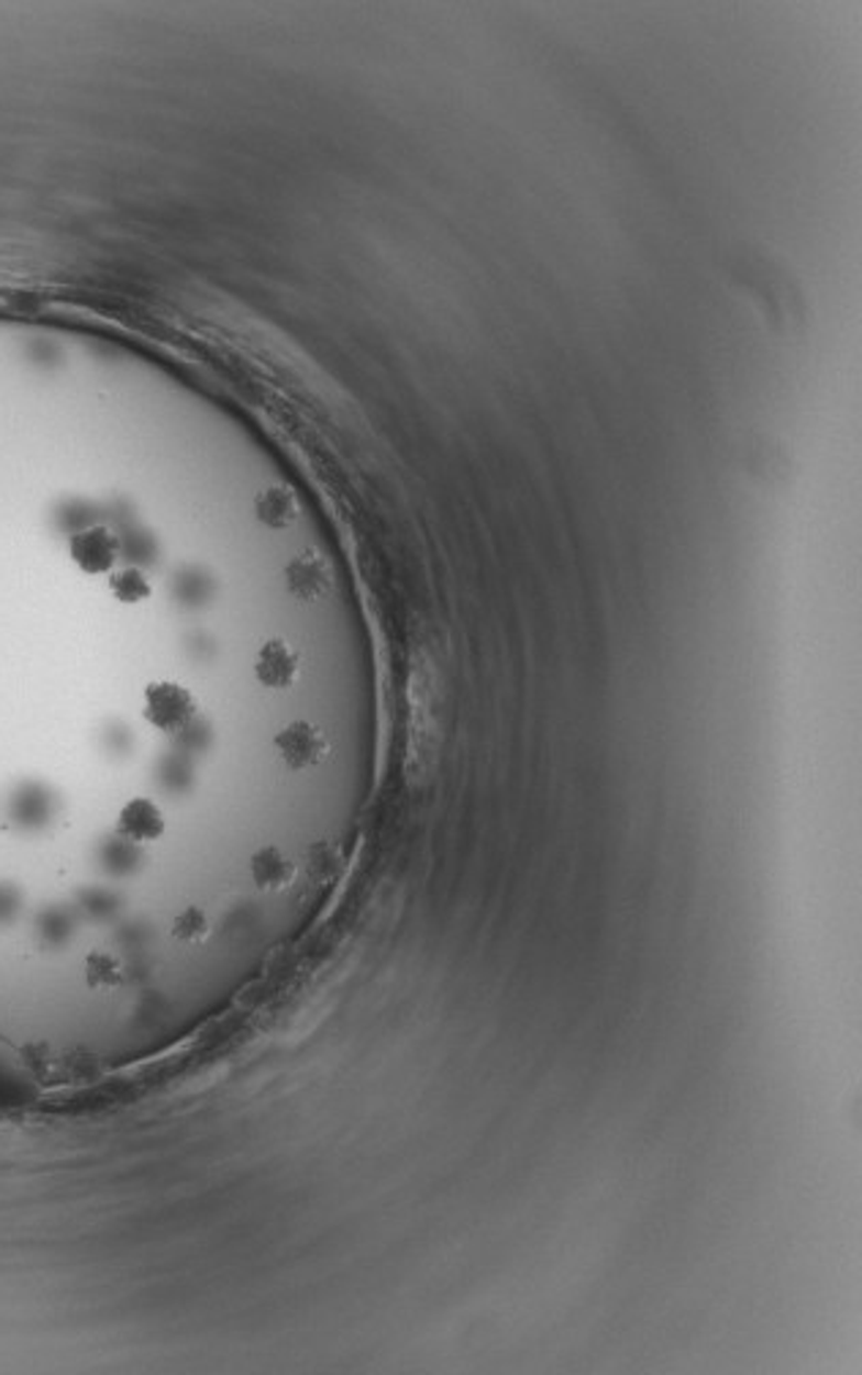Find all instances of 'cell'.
Wrapping results in <instances>:
<instances>
[{"label": "cell", "mask_w": 862, "mask_h": 1375, "mask_svg": "<svg viewBox=\"0 0 862 1375\" xmlns=\"http://www.w3.org/2000/svg\"><path fill=\"white\" fill-rule=\"evenodd\" d=\"M254 513L263 524L274 530H285L289 524L298 519L300 506H298V497L287 489V486H270V489L259 491L257 500H254Z\"/></svg>", "instance_id": "obj_8"}, {"label": "cell", "mask_w": 862, "mask_h": 1375, "mask_svg": "<svg viewBox=\"0 0 862 1375\" xmlns=\"http://www.w3.org/2000/svg\"><path fill=\"white\" fill-rule=\"evenodd\" d=\"M200 712V701L189 686L178 680H151L143 688V718L158 734L186 732Z\"/></svg>", "instance_id": "obj_1"}, {"label": "cell", "mask_w": 862, "mask_h": 1375, "mask_svg": "<svg viewBox=\"0 0 862 1375\" xmlns=\"http://www.w3.org/2000/svg\"><path fill=\"white\" fill-rule=\"evenodd\" d=\"M123 983H126V969H123V961L115 953H110V950L88 953V958H85V986L90 991H121Z\"/></svg>", "instance_id": "obj_9"}, {"label": "cell", "mask_w": 862, "mask_h": 1375, "mask_svg": "<svg viewBox=\"0 0 862 1375\" xmlns=\"http://www.w3.org/2000/svg\"><path fill=\"white\" fill-rule=\"evenodd\" d=\"M107 587H110L112 598L126 603V607H137V603H145L153 598L151 579H147L145 570H140V568L112 570L110 579H107Z\"/></svg>", "instance_id": "obj_10"}, {"label": "cell", "mask_w": 862, "mask_h": 1375, "mask_svg": "<svg viewBox=\"0 0 862 1375\" xmlns=\"http://www.w3.org/2000/svg\"><path fill=\"white\" fill-rule=\"evenodd\" d=\"M274 745L279 751L281 762L289 769H295V773L320 767L328 759V754H331V743H328L325 732L311 721H292L276 734Z\"/></svg>", "instance_id": "obj_3"}, {"label": "cell", "mask_w": 862, "mask_h": 1375, "mask_svg": "<svg viewBox=\"0 0 862 1375\" xmlns=\"http://www.w3.org/2000/svg\"><path fill=\"white\" fill-rule=\"evenodd\" d=\"M287 587L298 601H317L320 596H325L328 587H331L325 559L317 557V554L295 557L287 565Z\"/></svg>", "instance_id": "obj_7"}, {"label": "cell", "mask_w": 862, "mask_h": 1375, "mask_svg": "<svg viewBox=\"0 0 862 1375\" xmlns=\"http://www.w3.org/2000/svg\"><path fill=\"white\" fill-rule=\"evenodd\" d=\"M254 677L263 688H292L300 677V658L295 647H289L281 639H268L254 658Z\"/></svg>", "instance_id": "obj_5"}, {"label": "cell", "mask_w": 862, "mask_h": 1375, "mask_svg": "<svg viewBox=\"0 0 862 1375\" xmlns=\"http://www.w3.org/2000/svg\"><path fill=\"white\" fill-rule=\"evenodd\" d=\"M169 933H173L175 942L180 944H189V947H197V944L208 942L213 933L211 925V917L202 907H186L180 909L178 914L173 917V925H169Z\"/></svg>", "instance_id": "obj_11"}, {"label": "cell", "mask_w": 862, "mask_h": 1375, "mask_svg": "<svg viewBox=\"0 0 862 1375\" xmlns=\"http://www.w3.org/2000/svg\"><path fill=\"white\" fill-rule=\"evenodd\" d=\"M306 865H309L311 879L325 885V881H331L333 876L339 874V868H342V854H339V849L328 841L311 843V846L306 849Z\"/></svg>", "instance_id": "obj_12"}, {"label": "cell", "mask_w": 862, "mask_h": 1375, "mask_svg": "<svg viewBox=\"0 0 862 1375\" xmlns=\"http://www.w3.org/2000/svg\"><path fill=\"white\" fill-rule=\"evenodd\" d=\"M121 537L107 524H90L69 537V557L82 574L110 576L121 557Z\"/></svg>", "instance_id": "obj_2"}, {"label": "cell", "mask_w": 862, "mask_h": 1375, "mask_svg": "<svg viewBox=\"0 0 862 1375\" xmlns=\"http://www.w3.org/2000/svg\"><path fill=\"white\" fill-rule=\"evenodd\" d=\"M248 874L259 892H285L298 879V863L287 857L279 846H259L248 860Z\"/></svg>", "instance_id": "obj_6"}, {"label": "cell", "mask_w": 862, "mask_h": 1375, "mask_svg": "<svg viewBox=\"0 0 862 1375\" xmlns=\"http://www.w3.org/2000/svg\"><path fill=\"white\" fill-rule=\"evenodd\" d=\"M115 833L132 843H156L167 833V817L151 797H132L121 806L115 819Z\"/></svg>", "instance_id": "obj_4"}]
</instances>
